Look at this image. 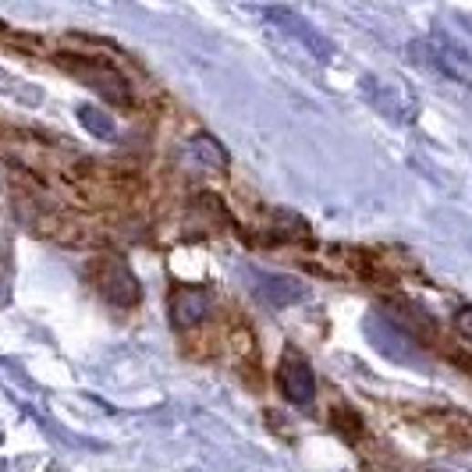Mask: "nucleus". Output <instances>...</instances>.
Wrapping results in <instances>:
<instances>
[{"label":"nucleus","mask_w":472,"mask_h":472,"mask_svg":"<svg viewBox=\"0 0 472 472\" xmlns=\"http://www.w3.org/2000/svg\"><path fill=\"white\" fill-rule=\"evenodd\" d=\"M57 65L71 71L82 86H89L93 93H100L107 103H114V107H132V86H128V78L118 71V67H110L107 61H75L71 54L65 57H57Z\"/></svg>","instance_id":"obj_1"},{"label":"nucleus","mask_w":472,"mask_h":472,"mask_svg":"<svg viewBox=\"0 0 472 472\" xmlns=\"http://www.w3.org/2000/svg\"><path fill=\"white\" fill-rule=\"evenodd\" d=\"M89 277H93V284L100 288L103 299L110 305H118V309H132V305H139V299H142V288H139L135 273L128 270V263L118 260V256H103L97 263H89Z\"/></svg>","instance_id":"obj_2"},{"label":"nucleus","mask_w":472,"mask_h":472,"mask_svg":"<svg viewBox=\"0 0 472 472\" xmlns=\"http://www.w3.org/2000/svg\"><path fill=\"white\" fill-rule=\"evenodd\" d=\"M366 334H370L373 348L384 352L387 359L405 363V366H419V363H423L419 341H412V334L405 331L402 323H395V320H387V316H370V320H366Z\"/></svg>","instance_id":"obj_3"},{"label":"nucleus","mask_w":472,"mask_h":472,"mask_svg":"<svg viewBox=\"0 0 472 472\" xmlns=\"http://www.w3.org/2000/svg\"><path fill=\"white\" fill-rule=\"evenodd\" d=\"M277 384L284 391V398L299 408H309L313 398H316V373L309 366V359H303L295 348L284 352L281 359V370H277Z\"/></svg>","instance_id":"obj_4"},{"label":"nucleus","mask_w":472,"mask_h":472,"mask_svg":"<svg viewBox=\"0 0 472 472\" xmlns=\"http://www.w3.org/2000/svg\"><path fill=\"white\" fill-rule=\"evenodd\" d=\"M363 89H366V97H370L373 107H376L384 118H395V121H412V118H416V97L405 89L402 82L366 78Z\"/></svg>","instance_id":"obj_5"},{"label":"nucleus","mask_w":472,"mask_h":472,"mask_svg":"<svg viewBox=\"0 0 472 472\" xmlns=\"http://www.w3.org/2000/svg\"><path fill=\"white\" fill-rule=\"evenodd\" d=\"M270 18H273V22H277V26H281V29H284L288 36H295V39L303 43V46L309 50V54H313V57H316V61H331V57H334V46H331L323 36L316 33V29H313L305 18H299L295 11H288V7H273V11H270Z\"/></svg>","instance_id":"obj_6"},{"label":"nucleus","mask_w":472,"mask_h":472,"mask_svg":"<svg viewBox=\"0 0 472 472\" xmlns=\"http://www.w3.org/2000/svg\"><path fill=\"white\" fill-rule=\"evenodd\" d=\"M206 313H210V299H206V292H196V288H178L174 295H170V320H174V327H196L206 320Z\"/></svg>","instance_id":"obj_7"},{"label":"nucleus","mask_w":472,"mask_h":472,"mask_svg":"<svg viewBox=\"0 0 472 472\" xmlns=\"http://www.w3.org/2000/svg\"><path fill=\"white\" fill-rule=\"evenodd\" d=\"M256 292L267 299L270 305H292V303H303L309 295V288L299 284L295 277H284V273H256Z\"/></svg>","instance_id":"obj_8"},{"label":"nucleus","mask_w":472,"mask_h":472,"mask_svg":"<svg viewBox=\"0 0 472 472\" xmlns=\"http://www.w3.org/2000/svg\"><path fill=\"white\" fill-rule=\"evenodd\" d=\"M189 153H192V157H196L206 170H224L228 168V153H224V146L206 132L189 139Z\"/></svg>","instance_id":"obj_9"},{"label":"nucleus","mask_w":472,"mask_h":472,"mask_svg":"<svg viewBox=\"0 0 472 472\" xmlns=\"http://www.w3.org/2000/svg\"><path fill=\"white\" fill-rule=\"evenodd\" d=\"M75 118H78V125L89 135H97V139H114V118H110L107 110H100L97 103H82V107L75 110Z\"/></svg>","instance_id":"obj_10"},{"label":"nucleus","mask_w":472,"mask_h":472,"mask_svg":"<svg viewBox=\"0 0 472 472\" xmlns=\"http://www.w3.org/2000/svg\"><path fill=\"white\" fill-rule=\"evenodd\" d=\"M273 238H281V241H309V228H305L303 217H295V213H277Z\"/></svg>","instance_id":"obj_11"},{"label":"nucleus","mask_w":472,"mask_h":472,"mask_svg":"<svg viewBox=\"0 0 472 472\" xmlns=\"http://www.w3.org/2000/svg\"><path fill=\"white\" fill-rule=\"evenodd\" d=\"M359 426H363V423H359V416H355L352 408H337L334 412V430H341L348 440L359 437Z\"/></svg>","instance_id":"obj_12"},{"label":"nucleus","mask_w":472,"mask_h":472,"mask_svg":"<svg viewBox=\"0 0 472 472\" xmlns=\"http://www.w3.org/2000/svg\"><path fill=\"white\" fill-rule=\"evenodd\" d=\"M455 327H458V334L472 341V305H462V309L455 313Z\"/></svg>","instance_id":"obj_13"},{"label":"nucleus","mask_w":472,"mask_h":472,"mask_svg":"<svg viewBox=\"0 0 472 472\" xmlns=\"http://www.w3.org/2000/svg\"><path fill=\"white\" fill-rule=\"evenodd\" d=\"M426 472H455V469H444V466H434V469H426Z\"/></svg>","instance_id":"obj_14"},{"label":"nucleus","mask_w":472,"mask_h":472,"mask_svg":"<svg viewBox=\"0 0 472 472\" xmlns=\"http://www.w3.org/2000/svg\"><path fill=\"white\" fill-rule=\"evenodd\" d=\"M462 22H466V26H469V33H472V18H462Z\"/></svg>","instance_id":"obj_15"}]
</instances>
